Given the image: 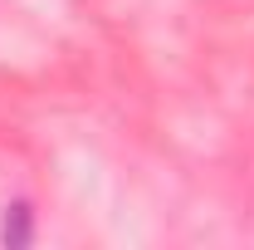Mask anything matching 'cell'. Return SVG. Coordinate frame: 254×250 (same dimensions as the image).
<instances>
[{"mask_svg": "<svg viewBox=\"0 0 254 250\" xmlns=\"http://www.w3.org/2000/svg\"><path fill=\"white\" fill-rule=\"evenodd\" d=\"M0 241H5L10 250H20V246H30V241H34V211H30V201H10V206H5Z\"/></svg>", "mask_w": 254, "mask_h": 250, "instance_id": "cell-1", "label": "cell"}]
</instances>
